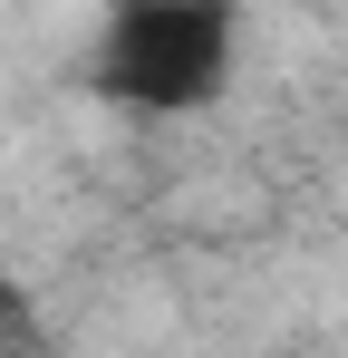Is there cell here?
Instances as JSON below:
<instances>
[{
  "label": "cell",
  "mask_w": 348,
  "mask_h": 358,
  "mask_svg": "<svg viewBox=\"0 0 348 358\" xmlns=\"http://www.w3.org/2000/svg\"><path fill=\"white\" fill-rule=\"evenodd\" d=\"M242 59V0H116L78 78L126 117H203Z\"/></svg>",
  "instance_id": "6da1fadb"
},
{
  "label": "cell",
  "mask_w": 348,
  "mask_h": 358,
  "mask_svg": "<svg viewBox=\"0 0 348 358\" xmlns=\"http://www.w3.org/2000/svg\"><path fill=\"white\" fill-rule=\"evenodd\" d=\"M281 358H319V349H281Z\"/></svg>",
  "instance_id": "7a4b0ae2"
}]
</instances>
